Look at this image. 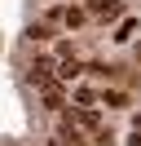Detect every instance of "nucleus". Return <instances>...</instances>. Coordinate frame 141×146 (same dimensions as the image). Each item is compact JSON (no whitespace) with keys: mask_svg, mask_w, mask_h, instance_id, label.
Here are the masks:
<instances>
[{"mask_svg":"<svg viewBox=\"0 0 141 146\" xmlns=\"http://www.w3.org/2000/svg\"><path fill=\"white\" fill-rule=\"evenodd\" d=\"M88 13H97L101 22H115L123 13V0H88Z\"/></svg>","mask_w":141,"mask_h":146,"instance_id":"obj_1","label":"nucleus"},{"mask_svg":"<svg viewBox=\"0 0 141 146\" xmlns=\"http://www.w3.org/2000/svg\"><path fill=\"white\" fill-rule=\"evenodd\" d=\"M49 18L62 22V27H84V22H88V9H75V5H70V9H53Z\"/></svg>","mask_w":141,"mask_h":146,"instance_id":"obj_2","label":"nucleus"},{"mask_svg":"<svg viewBox=\"0 0 141 146\" xmlns=\"http://www.w3.org/2000/svg\"><path fill=\"white\" fill-rule=\"evenodd\" d=\"M44 106H49V111H62V98H66V93H62V84H44Z\"/></svg>","mask_w":141,"mask_h":146,"instance_id":"obj_3","label":"nucleus"},{"mask_svg":"<svg viewBox=\"0 0 141 146\" xmlns=\"http://www.w3.org/2000/svg\"><path fill=\"white\" fill-rule=\"evenodd\" d=\"M101 102L119 111V106H128V93H123V89H101Z\"/></svg>","mask_w":141,"mask_h":146,"instance_id":"obj_4","label":"nucleus"},{"mask_svg":"<svg viewBox=\"0 0 141 146\" xmlns=\"http://www.w3.org/2000/svg\"><path fill=\"white\" fill-rule=\"evenodd\" d=\"M75 124H79V128H93V133H97V111H93V106H79V111H75Z\"/></svg>","mask_w":141,"mask_h":146,"instance_id":"obj_5","label":"nucleus"},{"mask_svg":"<svg viewBox=\"0 0 141 146\" xmlns=\"http://www.w3.org/2000/svg\"><path fill=\"white\" fill-rule=\"evenodd\" d=\"M132 36H137V22H132V18H123L119 27H115V40H119V44H128Z\"/></svg>","mask_w":141,"mask_h":146,"instance_id":"obj_6","label":"nucleus"},{"mask_svg":"<svg viewBox=\"0 0 141 146\" xmlns=\"http://www.w3.org/2000/svg\"><path fill=\"white\" fill-rule=\"evenodd\" d=\"M75 75H79V62H75V58H66V62H62V71H57V80H75Z\"/></svg>","mask_w":141,"mask_h":146,"instance_id":"obj_7","label":"nucleus"},{"mask_svg":"<svg viewBox=\"0 0 141 146\" xmlns=\"http://www.w3.org/2000/svg\"><path fill=\"white\" fill-rule=\"evenodd\" d=\"M97 98H101V93H93V89H84V84H79V89H75V102H79V106H93Z\"/></svg>","mask_w":141,"mask_h":146,"instance_id":"obj_8","label":"nucleus"},{"mask_svg":"<svg viewBox=\"0 0 141 146\" xmlns=\"http://www.w3.org/2000/svg\"><path fill=\"white\" fill-rule=\"evenodd\" d=\"M31 40H35V44H44V40H49V27H44V22H40V27H31Z\"/></svg>","mask_w":141,"mask_h":146,"instance_id":"obj_9","label":"nucleus"}]
</instances>
